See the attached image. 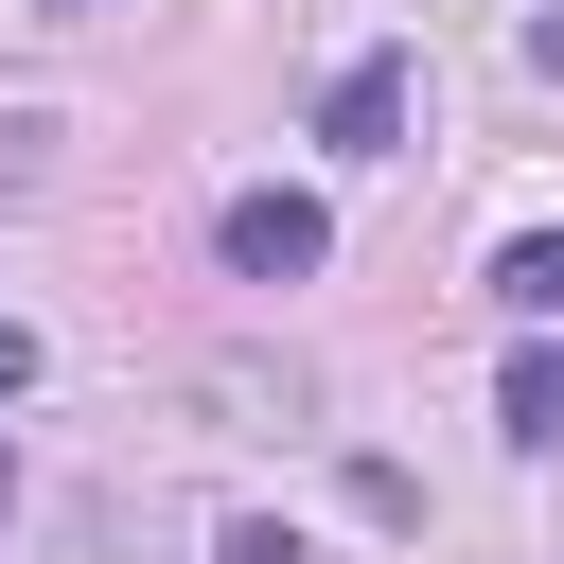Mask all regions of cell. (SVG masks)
Wrapping results in <instances>:
<instances>
[{
	"label": "cell",
	"mask_w": 564,
	"mask_h": 564,
	"mask_svg": "<svg viewBox=\"0 0 564 564\" xmlns=\"http://www.w3.org/2000/svg\"><path fill=\"white\" fill-rule=\"evenodd\" d=\"M0 511H18V458H0Z\"/></svg>",
	"instance_id": "52a82bcc"
},
{
	"label": "cell",
	"mask_w": 564,
	"mask_h": 564,
	"mask_svg": "<svg viewBox=\"0 0 564 564\" xmlns=\"http://www.w3.org/2000/svg\"><path fill=\"white\" fill-rule=\"evenodd\" d=\"M317 141H335V159H388V141H405V53H352V70L317 88Z\"/></svg>",
	"instance_id": "7a4b0ae2"
},
{
	"label": "cell",
	"mask_w": 564,
	"mask_h": 564,
	"mask_svg": "<svg viewBox=\"0 0 564 564\" xmlns=\"http://www.w3.org/2000/svg\"><path fill=\"white\" fill-rule=\"evenodd\" d=\"M18 388H35V335H18V317H0V405H18Z\"/></svg>",
	"instance_id": "8992f818"
},
{
	"label": "cell",
	"mask_w": 564,
	"mask_h": 564,
	"mask_svg": "<svg viewBox=\"0 0 564 564\" xmlns=\"http://www.w3.org/2000/svg\"><path fill=\"white\" fill-rule=\"evenodd\" d=\"M70 18H106V0H70Z\"/></svg>",
	"instance_id": "ba28073f"
},
{
	"label": "cell",
	"mask_w": 564,
	"mask_h": 564,
	"mask_svg": "<svg viewBox=\"0 0 564 564\" xmlns=\"http://www.w3.org/2000/svg\"><path fill=\"white\" fill-rule=\"evenodd\" d=\"M494 423H511L529 458H564V352H511V388H494Z\"/></svg>",
	"instance_id": "3957f363"
},
{
	"label": "cell",
	"mask_w": 564,
	"mask_h": 564,
	"mask_svg": "<svg viewBox=\"0 0 564 564\" xmlns=\"http://www.w3.org/2000/svg\"><path fill=\"white\" fill-rule=\"evenodd\" d=\"M212 564H317V546H300V529H264V511H229V529H212Z\"/></svg>",
	"instance_id": "5b68a950"
},
{
	"label": "cell",
	"mask_w": 564,
	"mask_h": 564,
	"mask_svg": "<svg viewBox=\"0 0 564 564\" xmlns=\"http://www.w3.org/2000/svg\"><path fill=\"white\" fill-rule=\"evenodd\" d=\"M494 300H511V317H564V229H529V247H494Z\"/></svg>",
	"instance_id": "277c9868"
},
{
	"label": "cell",
	"mask_w": 564,
	"mask_h": 564,
	"mask_svg": "<svg viewBox=\"0 0 564 564\" xmlns=\"http://www.w3.org/2000/svg\"><path fill=\"white\" fill-rule=\"evenodd\" d=\"M212 247H229V282H317V264H335V212H317V194H229Z\"/></svg>",
	"instance_id": "6da1fadb"
}]
</instances>
